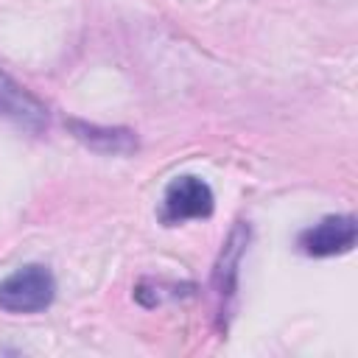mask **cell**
I'll return each mask as SVG.
<instances>
[{
	"instance_id": "6",
	"label": "cell",
	"mask_w": 358,
	"mask_h": 358,
	"mask_svg": "<svg viewBox=\"0 0 358 358\" xmlns=\"http://www.w3.org/2000/svg\"><path fill=\"white\" fill-rule=\"evenodd\" d=\"M249 243V227L246 224H238L229 238H227V246L221 249V257L215 263V271H213V282L218 288L221 296H229L235 291V274H238V263H241V255H243V246Z\"/></svg>"
},
{
	"instance_id": "4",
	"label": "cell",
	"mask_w": 358,
	"mask_h": 358,
	"mask_svg": "<svg viewBox=\"0 0 358 358\" xmlns=\"http://www.w3.org/2000/svg\"><path fill=\"white\" fill-rule=\"evenodd\" d=\"M67 129L73 131L78 143H84L90 151H98V154L126 157L137 151V134L131 129L98 126V123H84V120H67Z\"/></svg>"
},
{
	"instance_id": "5",
	"label": "cell",
	"mask_w": 358,
	"mask_h": 358,
	"mask_svg": "<svg viewBox=\"0 0 358 358\" xmlns=\"http://www.w3.org/2000/svg\"><path fill=\"white\" fill-rule=\"evenodd\" d=\"M0 115L11 117L28 129H42L48 123L45 106L3 73H0Z\"/></svg>"
},
{
	"instance_id": "3",
	"label": "cell",
	"mask_w": 358,
	"mask_h": 358,
	"mask_svg": "<svg viewBox=\"0 0 358 358\" xmlns=\"http://www.w3.org/2000/svg\"><path fill=\"white\" fill-rule=\"evenodd\" d=\"M355 238L358 224L352 215H327L299 235V249L310 257H333L350 252L355 246Z\"/></svg>"
},
{
	"instance_id": "2",
	"label": "cell",
	"mask_w": 358,
	"mask_h": 358,
	"mask_svg": "<svg viewBox=\"0 0 358 358\" xmlns=\"http://www.w3.org/2000/svg\"><path fill=\"white\" fill-rule=\"evenodd\" d=\"M213 190L201 176H176L165 187L162 199V221L165 224H182L187 218H210L213 215Z\"/></svg>"
},
{
	"instance_id": "1",
	"label": "cell",
	"mask_w": 358,
	"mask_h": 358,
	"mask_svg": "<svg viewBox=\"0 0 358 358\" xmlns=\"http://www.w3.org/2000/svg\"><path fill=\"white\" fill-rule=\"evenodd\" d=\"M53 296L56 280L42 263H28L0 282V308L8 313H39L50 308Z\"/></svg>"
}]
</instances>
